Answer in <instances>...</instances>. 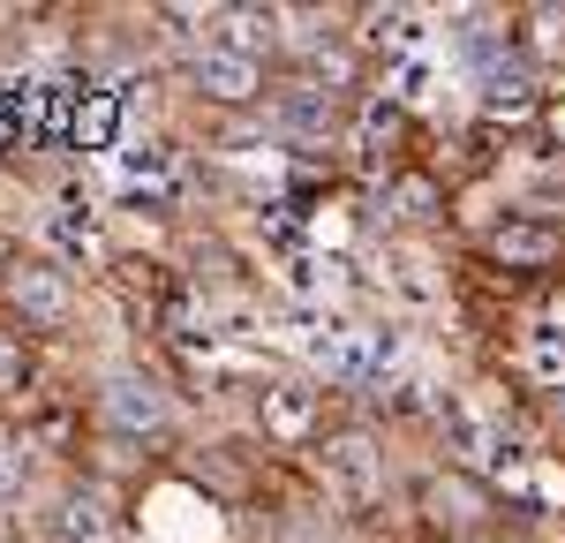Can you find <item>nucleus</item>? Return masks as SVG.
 <instances>
[{"instance_id":"f257e3e1","label":"nucleus","mask_w":565,"mask_h":543,"mask_svg":"<svg viewBox=\"0 0 565 543\" xmlns=\"http://www.w3.org/2000/svg\"><path fill=\"white\" fill-rule=\"evenodd\" d=\"M98 167H106V181H114L129 204H143V212L181 196V159L159 136H114V143L98 151Z\"/></svg>"},{"instance_id":"412c9836","label":"nucleus","mask_w":565,"mask_h":543,"mask_svg":"<svg viewBox=\"0 0 565 543\" xmlns=\"http://www.w3.org/2000/svg\"><path fill=\"white\" fill-rule=\"evenodd\" d=\"M8 491H15V453L0 446V498H8Z\"/></svg>"},{"instance_id":"0eeeda50","label":"nucleus","mask_w":565,"mask_h":543,"mask_svg":"<svg viewBox=\"0 0 565 543\" xmlns=\"http://www.w3.org/2000/svg\"><path fill=\"white\" fill-rule=\"evenodd\" d=\"M39 234L68 257V265H98V249H106V242H98V220L76 212V204H53V212L39 220Z\"/></svg>"},{"instance_id":"6e6552de","label":"nucleus","mask_w":565,"mask_h":543,"mask_svg":"<svg viewBox=\"0 0 565 543\" xmlns=\"http://www.w3.org/2000/svg\"><path fill=\"white\" fill-rule=\"evenodd\" d=\"M45 529H53L61 543H106V536H114V521H106V505H98V491H68V498H53Z\"/></svg>"},{"instance_id":"39448f33","label":"nucleus","mask_w":565,"mask_h":543,"mask_svg":"<svg viewBox=\"0 0 565 543\" xmlns=\"http://www.w3.org/2000/svg\"><path fill=\"white\" fill-rule=\"evenodd\" d=\"M106 423L114 430H129V438H143V430H159L167 423V393L151 385V377H106Z\"/></svg>"},{"instance_id":"f3484780","label":"nucleus","mask_w":565,"mask_h":543,"mask_svg":"<svg viewBox=\"0 0 565 543\" xmlns=\"http://www.w3.org/2000/svg\"><path fill=\"white\" fill-rule=\"evenodd\" d=\"M521 362H527V377H543L551 393H565V332H527Z\"/></svg>"},{"instance_id":"423d86ee","label":"nucleus","mask_w":565,"mask_h":543,"mask_svg":"<svg viewBox=\"0 0 565 543\" xmlns=\"http://www.w3.org/2000/svg\"><path fill=\"white\" fill-rule=\"evenodd\" d=\"M271 129L302 136V143H324V129H332V98H324L317 84H295L279 106H271Z\"/></svg>"},{"instance_id":"4468645a","label":"nucleus","mask_w":565,"mask_h":543,"mask_svg":"<svg viewBox=\"0 0 565 543\" xmlns=\"http://www.w3.org/2000/svg\"><path fill=\"white\" fill-rule=\"evenodd\" d=\"M445 84H452V61H445V53H415V61H392V91H399V98H415V106H423V98H437Z\"/></svg>"},{"instance_id":"4be33fe9","label":"nucleus","mask_w":565,"mask_h":543,"mask_svg":"<svg viewBox=\"0 0 565 543\" xmlns=\"http://www.w3.org/2000/svg\"><path fill=\"white\" fill-rule=\"evenodd\" d=\"M0 543H8V536H0Z\"/></svg>"},{"instance_id":"2eb2a0df","label":"nucleus","mask_w":565,"mask_h":543,"mask_svg":"<svg viewBox=\"0 0 565 543\" xmlns=\"http://www.w3.org/2000/svg\"><path fill=\"white\" fill-rule=\"evenodd\" d=\"M271 23H279V15H257V8H242V15H218L212 45H218V53H242V61H257L264 45H271Z\"/></svg>"},{"instance_id":"6ab92c4d","label":"nucleus","mask_w":565,"mask_h":543,"mask_svg":"<svg viewBox=\"0 0 565 543\" xmlns=\"http://www.w3.org/2000/svg\"><path fill=\"white\" fill-rule=\"evenodd\" d=\"M0 393H23V362H15L8 340H0Z\"/></svg>"},{"instance_id":"20e7f679","label":"nucleus","mask_w":565,"mask_h":543,"mask_svg":"<svg viewBox=\"0 0 565 543\" xmlns=\"http://www.w3.org/2000/svg\"><path fill=\"white\" fill-rule=\"evenodd\" d=\"M143 529H151L159 543H212V536H218V513H212V505H204L196 491H181V483H167V491L151 498Z\"/></svg>"},{"instance_id":"aec40b11","label":"nucleus","mask_w":565,"mask_h":543,"mask_svg":"<svg viewBox=\"0 0 565 543\" xmlns=\"http://www.w3.org/2000/svg\"><path fill=\"white\" fill-rule=\"evenodd\" d=\"M399 204H407V220H430V189H423V181H407Z\"/></svg>"},{"instance_id":"f8f14e48","label":"nucleus","mask_w":565,"mask_h":543,"mask_svg":"<svg viewBox=\"0 0 565 543\" xmlns=\"http://www.w3.org/2000/svg\"><path fill=\"white\" fill-rule=\"evenodd\" d=\"M476 106L490 121H521L527 106H535V84H527L521 68H490V76H476Z\"/></svg>"},{"instance_id":"ddd939ff","label":"nucleus","mask_w":565,"mask_h":543,"mask_svg":"<svg viewBox=\"0 0 565 543\" xmlns=\"http://www.w3.org/2000/svg\"><path fill=\"white\" fill-rule=\"evenodd\" d=\"M490 249L513 257V265H543V257H558V234L543 220H505V226H490Z\"/></svg>"},{"instance_id":"f03ea898","label":"nucleus","mask_w":565,"mask_h":543,"mask_svg":"<svg viewBox=\"0 0 565 543\" xmlns=\"http://www.w3.org/2000/svg\"><path fill=\"white\" fill-rule=\"evenodd\" d=\"M399 362H407V340H399L392 324H340V332L324 340L317 370L340 377V385H385Z\"/></svg>"},{"instance_id":"1a4fd4ad","label":"nucleus","mask_w":565,"mask_h":543,"mask_svg":"<svg viewBox=\"0 0 565 543\" xmlns=\"http://www.w3.org/2000/svg\"><path fill=\"white\" fill-rule=\"evenodd\" d=\"M370 45H385L392 61L437 53L430 45V15H415V8H377V15H370Z\"/></svg>"},{"instance_id":"dca6fc26","label":"nucleus","mask_w":565,"mask_h":543,"mask_svg":"<svg viewBox=\"0 0 565 543\" xmlns=\"http://www.w3.org/2000/svg\"><path fill=\"white\" fill-rule=\"evenodd\" d=\"M309 385H271V393H264V423H271V430H279V438H302L309 430Z\"/></svg>"},{"instance_id":"9b49d317","label":"nucleus","mask_w":565,"mask_h":543,"mask_svg":"<svg viewBox=\"0 0 565 543\" xmlns=\"http://www.w3.org/2000/svg\"><path fill=\"white\" fill-rule=\"evenodd\" d=\"M8 295H15V310H23V317H45V324H53V317H68V279H61L53 265L15 272V279H8Z\"/></svg>"},{"instance_id":"9d476101","label":"nucleus","mask_w":565,"mask_h":543,"mask_svg":"<svg viewBox=\"0 0 565 543\" xmlns=\"http://www.w3.org/2000/svg\"><path fill=\"white\" fill-rule=\"evenodd\" d=\"M196 91H212V98H257V61L204 45L196 53Z\"/></svg>"},{"instance_id":"a211bd4d","label":"nucleus","mask_w":565,"mask_h":543,"mask_svg":"<svg viewBox=\"0 0 565 543\" xmlns=\"http://www.w3.org/2000/svg\"><path fill=\"white\" fill-rule=\"evenodd\" d=\"M385 265H392V287H399V295H407V302H423V310H430V302H437L430 257H415V249H392Z\"/></svg>"},{"instance_id":"7ed1b4c3","label":"nucleus","mask_w":565,"mask_h":543,"mask_svg":"<svg viewBox=\"0 0 565 543\" xmlns=\"http://www.w3.org/2000/svg\"><path fill=\"white\" fill-rule=\"evenodd\" d=\"M317 468H324V491L340 498V505H377V491H385V460H377L370 438H354V430L317 453Z\"/></svg>"}]
</instances>
